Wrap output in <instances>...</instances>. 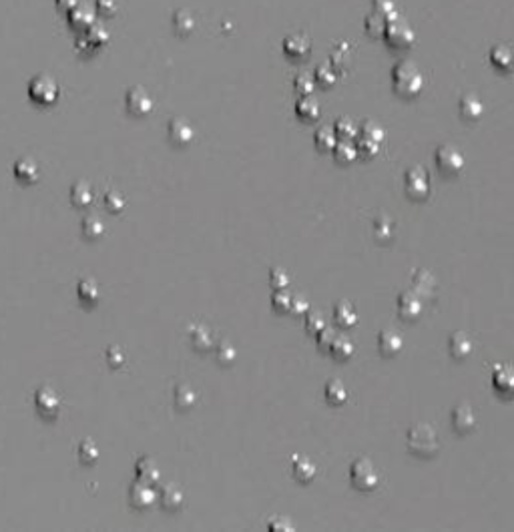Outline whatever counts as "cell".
<instances>
[{
	"instance_id": "obj_50",
	"label": "cell",
	"mask_w": 514,
	"mask_h": 532,
	"mask_svg": "<svg viewBox=\"0 0 514 532\" xmlns=\"http://www.w3.org/2000/svg\"><path fill=\"white\" fill-rule=\"evenodd\" d=\"M372 13H376V15L384 17L386 20L398 15L394 0H372Z\"/></svg>"
},
{
	"instance_id": "obj_3",
	"label": "cell",
	"mask_w": 514,
	"mask_h": 532,
	"mask_svg": "<svg viewBox=\"0 0 514 532\" xmlns=\"http://www.w3.org/2000/svg\"><path fill=\"white\" fill-rule=\"evenodd\" d=\"M382 36H384L386 45L392 50L412 49V45H414V40H416L412 27H410L400 15H396V17L386 20V29Z\"/></svg>"
},
{
	"instance_id": "obj_39",
	"label": "cell",
	"mask_w": 514,
	"mask_h": 532,
	"mask_svg": "<svg viewBox=\"0 0 514 532\" xmlns=\"http://www.w3.org/2000/svg\"><path fill=\"white\" fill-rule=\"evenodd\" d=\"M80 231L87 239H101L105 235V223L96 215H87L80 221Z\"/></svg>"
},
{
	"instance_id": "obj_53",
	"label": "cell",
	"mask_w": 514,
	"mask_h": 532,
	"mask_svg": "<svg viewBox=\"0 0 514 532\" xmlns=\"http://www.w3.org/2000/svg\"><path fill=\"white\" fill-rule=\"evenodd\" d=\"M323 327H325V320H323L321 313H318V311H307V313H305V330H307L311 336H316Z\"/></svg>"
},
{
	"instance_id": "obj_45",
	"label": "cell",
	"mask_w": 514,
	"mask_h": 532,
	"mask_svg": "<svg viewBox=\"0 0 514 532\" xmlns=\"http://www.w3.org/2000/svg\"><path fill=\"white\" fill-rule=\"evenodd\" d=\"M314 89H316V81H314V77H311L309 73H300V75H295V79H293V91H295L300 97L311 95Z\"/></svg>"
},
{
	"instance_id": "obj_48",
	"label": "cell",
	"mask_w": 514,
	"mask_h": 532,
	"mask_svg": "<svg viewBox=\"0 0 514 532\" xmlns=\"http://www.w3.org/2000/svg\"><path fill=\"white\" fill-rule=\"evenodd\" d=\"M289 304H291V293H289L286 288H281V290H273L272 306L277 313H288Z\"/></svg>"
},
{
	"instance_id": "obj_13",
	"label": "cell",
	"mask_w": 514,
	"mask_h": 532,
	"mask_svg": "<svg viewBox=\"0 0 514 532\" xmlns=\"http://www.w3.org/2000/svg\"><path fill=\"white\" fill-rule=\"evenodd\" d=\"M422 297L418 295L416 291H402L398 295V313L400 318L408 320V322H414L420 318L422 313Z\"/></svg>"
},
{
	"instance_id": "obj_10",
	"label": "cell",
	"mask_w": 514,
	"mask_h": 532,
	"mask_svg": "<svg viewBox=\"0 0 514 532\" xmlns=\"http://www.w3.org/2000/svg\"><path fill=\"white\" fill-rule=\"evenodd\" d=\"M125 105H127V111L135 117H145L153 111V97L149 95V91L143 89V87H133L127 91V97H125Z\"/></svg>"
},
{
	"instance_id": "obj_47",
	"label": "cell",
	"mask_w": 514,
	"mask_h": 532,
	"mask_svg": "<svg viewBox=\"0 0 514 532\" xmlns=\"http://www.w3.org/2000/svg\"><path fill=\"white\" fill-rule=\"evenodd\" d=\"M364 29H366V33H368L369 36H374V38H380V36L384 34L386 18L380 17V15H376V13H372V15H368V17H366Z\"/></svg>"
},
{
	"instance_id": "obj_11",
	"label": "cell",
	"mask_w": 514,
	"mask_h": 532,
	"mask_svg": "<svg viewBox=\"0 0 514 532\" xmlns=\"http://www.w3.org/2000/svg\"><path fill=\"white\" fill-rule=\"evenodd\" d=\"M309 52H311V40L305 34L295 33L284 38V54L291 61H295V63L305 61L309 57Z\"/></svg>"
},
{
	"instance_id": "obj_24",
	"label": "cell",
	"mask_w": 514,
	"mask_h": 532,
	"mask_svg": "<svg viewBox=\"0 0 514 532\" xmlns=\"http://www.w3.org/2000/svg\"><path fill=\"white\" fill-rule=\"evenodd\" d=\"M448 350L454 360H464L472 352V339L464 332H454L448 339Z\"/></svg>"
},
{
	"instance_id": "obj_29",
	"label": "cell",
	"mask_w": 514,
	"mask_h": 532,
	"mask_svg": "<svg viewBox=\"0 0 514 532\" xmlns=\"http://www.w3.org/2000/svg\"><path fill=\"white\" fill-rule=\"evenodd\" d=\"M490 63L494 68L502 73H511L513 71V50L508 45H497L490 50Z\"/></svg>"
},
{
	"instance_id": "obj_15",
	"label": "cell",
	"mask_w": 514,
	"mask_h": 532,
	"mask_svg": "<svg viewBox=\"0 0 514 532\" xmlns=\"http://www.w3.org/2000/svg\"><path fill=\"white\" fill-rule=\"evenodd\" d=\"M412 286H414L412 291H416L422 300H430V297H434V293H436L438 281H436L432 272H428L426 267H418V269H414V274H412Z\"/></svg>"
},
{
	"instance_id": "obj_7",
	"label": "cell",
	"mask_w": 514,
	"mask_h": 532,
	"mask_svg": "<svg viewBox=\"0 0 514 532\" xmlns=\"http://www.w3.org/2000/svg\"><path fill=\"white\" fill-rule=\"evenodd\" d=\"M29 97L36 103V105H43V107H50L57 103L59 98V84L52 77L48 75H38L34 77L29 84Z\"/></svg>"
},
{
	"instance_id": "obj_14",
	"label": "cell",
	"mask_w": 514,
	"mask_h": 532,
	"mask_svg": "<svg viewBox=\"0 0 514 532\" xmlns=\"http://www.w3.org/2000/svg\"><path fill=\"white\" fill-rule=\"evenodd\" d=\"M452 426L456 432L460 434H468L476 428V416H474V410L468 406V404H458L454 410H452Z\"/></svg>"
},
{
	"instance_id": "obj_32",
	"label": "cell",
	"mask_w": 514,
	"mask_h": 532,
	"mask_svg": "<svg viewBox=\"0 0 514 532\" xmlns=\"http://www.w3.org/2000/svg\"><path fill=\"white\" fill-rule=\"evenodd\" d=\"M77 293H79V300L85 306H96L98 297H101V288H98V283H96L95 279L87 277V279H80L79 281Z\"/></svg>"
},
{
	"instance_id": "obj_19",
	"label": "cell",
	"mask_w": 514,
	"mask_h": 532,
	"mask_svg": "<svg viewBox=\"0 0 514 532\" xmlns=\"http://www.w3.org/2000/svg\"><path fill=\"white\" fill-rule=\"evenodd\" d=\"M135 476H137V480H141V482L153 484V486H155V484L161 480V470L153 458L141 456V458L135 462Z\"/></svg>"
},
{
	"instance_id": "obj_46",
	"label": "cell",
	"mask_w": 514,
	"mask_h": 532,
	"mask_svg": "<svg viewBox=\"0 0 514 532\" xmlns=\"http://www.w3.org/2000/svg\"><path fill=\"white\" fill-rule=\"evenodd\" d=\"M79 458L82 464H95L98 460V448L91 438L82 440L79 444Z\"/></svg>"
},
{
	"instance_id": "obj_37",
	"label": "cell",
	"mask_w": 514,
	"mask_h": 532,
	"mask_svg": "<svg viewBox=\"0 0 514 532\" xmlns=\"http://www.w3.org/2000/svg\"><path fill=\"white\" fill-rule=\"evenodd\" d=\"M328 352L334 355L336 360H339V362H346V360H350L353 354V341L350 338H346V336H339V334H337Z\"/></svg>"
},
{
	"instance_id": "obj_52",
	"label": "cell",
	"mask_w": 514,
	"mask_h": 532,
	"mask_svg": "<svg viewBox=\"0 0 514 532\" xmlns=\"http://www.w3.org/2000/svg\"><path fill=\"white\" fill-rule=\"evenodd\" d=\"M270 286H272V290L288 288L289 286L288 272H286L284 267H272V272H270Z\"/></svg>"
},
{
	"instance_id": "obj_35",
	"label": "cell",
	"mask_w": 514,
	"mask_h": 532,
	"mask_svg": "<svg viewBox=\"0 0 514 532\" xmlns=\"http://www.w3.org/2000/svg\"><path fill=\"white\" fill-rule=\"evenodd\" d=\"M337 137H336V131L334 127H328V125H321L320 129H316L314 133V143L316 147L323 151V153H332V149L336 145Z\"/></svg>"
},
{
	"instance_id": "obj_17",
	"label": "cell",
	"mask_w": 514,
	"mask_h": 532,
	"mask_svg": "<svg viewBox=\"0 0 514 532\" xmlns=\"http://www.w3.org/2000/svg\"><path fill=\"white\" fill-rule=\"evenodd\" d=\"M157 498L161 500V506L165 508V510H179L181 506H183V502H185V494H183V488L175 482H167L161 486L159 494H157Z\"/></svg>"
},
{
	"instance_id": "obj_57",
	"label": "cell",
	"mask_w": 514,
	"mask_h": 532,
	"mask_svg": "<svg viewBox=\"0 0 514 532\" xmlns=\"http://www.w3.org/2000/svg\"><path fill=\"white\" fill-rule=\"evenodd\" d=\"M289 311L293 313V316H305L307 311H309V302H307V297L304 295H300V293H291V304H289Z\"/></svg>"
},
{
	"instance_id": "obj_28",
	"label": "cell",
	"mask_w": 514,
	"mask_h": 532,
	"mask_svg": "<svg viewBox=\"0 0 514 532\" xmlns=\"http://www.w3.org/2000/svg\"><path fill=\"white\" fill-rule=\"evenodd\" d=\"M334 320L342 330H352L353 325L358 323V311H355V307L352 304L339 302L334 307Z\"/></svg>"
},
{
	"instance_id": "obj_34",
	"label": "cell",
	"mask_w": 514,
	"mask_h": 532,
	"mask_svg": "<svg viewBox=\"0 0 514 532\" xmlns=\"http://www.w3.org/2000/svg\"><path fill=\"white\" fill-rule=\"evenodd\" d=\"M197 402V392L193 390V386L189 384H179L175 387V408L181 410V412H187L191 410L193 406Z\"/></svg>"
},
{
	"instance_id": "obj_54",
	"label": "cell",
	"mask_w": 514,
	"mask_h": 532,
	"mask_svg": "<svg viewBox=\"0 0 514 532\" xmlns=\"http://www.w3.org/2000/svg\"><path fill=\"white\" fill-rule=\"evenodd\" d=\"M267 529L272 532H293L295 531V526L291 524V520H289L288 516H272L270 520H267Z\"/></svg>"
},
{
	"instance_id": "obj_41",
	"label": "cell",
	"mask_w": 514,
	"mask_h": 532,
	"mask_svg": "<svg viewBox=\"0 0 514 532\" xmlns=\"http://www.w3.org/2000/svg\"><path fill=\"white\" fill-rule=\"evenodd\" d=\"M358 135L360 137H366V139H372L380 145H384L386 141V129L382 125H378L376 121H366L362 127H358Z\"/></svg>"
},
{
	"instance_id": "obj_1",
	"label": "cell",
	"mask_w": 514,
	"mask_h": 532,
	"mask_svg": "<svg viewBox=\"0 0 514 532\" xmlns=\"http://www.w3.org/2000/svg\"><path fill=\"white\" fill-rule=\"evenodd\" d=\"M390 77H392L394 93L404 98L418 97L424 89V75L414 61H408V59L398 61L392 68Z\"/></svg>"
},
{
	"instance_id": "obj_58",
	"label": "cell",
	"mask_w": 514,
	"mask_h": 532,
	"mask_svg": "<svg viewBox=\"0 0 514 532\" xmlns=\"http://www.w3.org/2000/svg\"><path fill=\"white\" fill-rule=\"evenodd\" d=\"M75 4H77V0H57V6H59L61 10H66V13H68Z\"/></svg>"
},
{
	"instance_id": "obj_4",
	"label": "cell",
	"mask_w": 514,
	"mask_h": 532,
	"mask_svg": "<svg viewBox=\"0 0 514 532\" xmlns=\"http://www.w3.org/2000/svg\"><path fill=\"white\" fill-rule=\"evenodd\" d=\"M350 482L353 484L355 490H362V492H369L374 490L378 482H380V474L374 466V462L368 460V458H358L353 460L352 466H350Z\"/></svg>"
},
{
	"instance_id": "obj_22",
	"label": "cell",
	"mask_w": 514,
	"mask_h": 532,
	"mask_svg": "<svg viewBox=\"0 0 514 532\" xmlns=\"http://www.w3.org/2000/svg\"><path fill=\"white\" fill-rule=\"evenodd\" d=\"M189 339L197 352H209L213 348V334L205 323H193L189 327Z\"/></svg>"
},
{
	"instance_id": "obj_9",
	"label": "cell",
	"mask_w": 514,
	"mask_h": 532,
	"mask_svg": "<svg viewBox=\"0 0 514 532\" xmlns=\"http://www.w3.org/2000/svg\"><path fill=\"white\" fill-rule=\"evenodd\" d=\"M128 502H131V506L137 508V510H147V508H151V506L157 502V492H155L153 484L135 480V482L128 486Z\"/></svg>"
},
{
	"instance_id": "obj_55",
	"label": "cell",
	"mask_w": 514,
	"mask_h": 532,
	"mask_svg": "<svg viewBox=\"0 0 514 532\" xmlns=\"http://www.w3.org/2000/svg\"><path fill=\"white\" fill-rule=\"evenodd\" d=\"M337 336V332L334 330V327H323V330H320L318 334H316V341H318V348L320 350H323V352H328L330 350V346H332V341H334V338Z\"/></svg>"
},
{
	"instance_id": "obj_23",
	"label": "cell",
	"mask_w": 514,
	"mask_h": 532,
	"mask_svg": "<svg viewBox=\"0 0 514 532\" xmlns=\"http://www.w3.org/2000/svg\"><path fill=\"white\" fill-rule=\"evenodd\" d=\"M15 175L20 183L24 185H32L36 183L38 177H41V171H38V165L31 157H22L15 163Z\"/></svg>"
},
{
	"instance_id": "obj_56",
	"label": "cell",
	"mask_w": 514,
	"mask_h": 532,
	"mask_svg": "<svg viewBox=\"0 0 514 532\" xmlns=\"http://www.w3.org/2000/svg\"><path fill=\"white\" fill-rule=\"evenodd\" d=\"M107 362H109L111 368H121V366H125V362H127L125 350L119 348V346H111V348L107 350Z\"/></svg>"
},
{
	"instance_id": "obj_27",
	"label": "cell",
	"mask_w": 514,
	"mask_h": 532,
	"mask_svg": "<svg viewBox=\"0 0 514 532\" xmlns=\"http://www.w3.org/2000/svg\"><path fill=\"white\" fill-rule=\"evenodd\" d=\"M95 199V193H93V187L89 181H77L73 187H71V201L75 207H89Z\"/></svg>"
},
{
	"instance_id": "obj_2",
	"label": "cell",
	"mask_w": 514,
	"mask_h": 532,
	"mask_svg": "<svg viewBox=\"0 0 514 532\" xmlns=\"http://www.w3.org/2000/svg\"><path fill=\"white\" fill-rule=\"evenodd\" d=\"M406 446L414 456L432 458L440 450V438L430 424H414L406 432Z\"/></svg>"
},
{
	"instance_id": "obj_51",
	"label": "cell",
	"mask_w": 514,
	"mask_h": 532,
	"mask_svg": "<svg viewBox=\"0 0 514 532\" xmlns=\"http://www.w3.org/2000/svg\"><path fill=\"white\" fill-rule=\"evenodd\" d=\"M119 10V2L117 0H96L95 13L101 18H112Z\"/></svg>"
},
{
	"instance_id": "obj_21",
	"label": "cell",
	"mask_w": 514,
	"mask_h": 532,
	"mask_svg": "<svg viewBox=\"0 0 514 532\" xmlns=\"http://www.w3.org/2000/svg\"><path fill=\"white\" fill-rule=\"evenodd\" d=\"M402 348H404V339L398 332L394 330H382L378 334V350L382 355H396L400 354Z\"/></svg>"
},
{
	"instance_id": "obj_40",
	"label": "cell",
	"mask_w": 514,
	"mask_h": 532,
	"mask_svg": "<svg viewBox=\"0 0 514 532\" xmlns=\"http://www.w3.org/2000/svg\"><path fill=\"white\" fill-rule=\"evenodd\" d=\"M311 77H314L316 84H320L321 89H332L337 82V73L334 71V66L330 65V63L318 66L316 73H314Z\"/></svg>"
},
{
	"instance_id": "obj_5",
	"label": "cell",
	"mask_w": 514,
	"mask_h": 532,
	"mask_svg": "<svg viewBox=\"0 0 514 532\" xmlns=\"http://www.w3.org/2000/svg\"><path fill=\"white\" fill-rule=\"evenodd\" d=\"M434 161H436V167L440 169L442 175H458L466 165L462 151L456 145H450V143H444V145L436 149Z\"/></svg>"
},
{
	"instance_id": "obj_44",
	"label": "cell",
	"mask_w": 514,
	"mask_h": 532,
	"mask_svg": "<svg viewBox=\"0 0 514 532\" xmlns=\"http://www.w3.org/2000/svg\"><path fill=\"white\" fill-rule=\"evenodd\" d=\"M215 355H217V362L219 364H223V366H231L235 360H237V350H235V346L231 343V341H219L217 343V350H215Z\"/></svg>"
},
{
	"instance_id": "obj_18",
	"label": "cell",
	"mask_w": 514,
	"mask_h": 532,
	"mask_svg": "<svg viewBox=\"0 0 514 532\" xmlns=\"http://www.w3.org/2000/svg\"><path fill=\"white\" fill-rule=\"evenodd\" d=\"M291 474L295 476V480L300 482H311L318 474V466L311 458L307 456H300V454H293L291 456Z\"/></svg>"
},
{
	"instance_id": "obj_26",
	"label": "cell",
	"mask_w": 514,
	"mask_h": 532,
	"mask_svg": "<svg viewBox=\"0 0 514 532\" xmlns=\"http://www.w3.org/2000/svg\"><path fill=\"white\" fill-rule=\"evenodd\" d=\"M458 109H460L462 119H466V121H478L482 117V113H484L482 101L476 97V95H472V93H468V95H464V97L460 98Z\"/></svg>"
},
{
	"instance_id": "obj_38",
	"label": "cell",
	"mask_w": 514,
	"mask_h": 532,
	"mask_svg": "<svg viewBox=\"0 0 514 532\" xmlns=\"http://www.w3.org/2000/svg\"><path fill=\"white\" fill-rule=\"evenodd\" d=\"M332 153L337 163H352L358 159V149L353 145V141H346V139H337Z\"/></svg>"
},
{
	"instance_id": "obj_6",
	"label": "cell",
	"mask_w": 514,
	"mask_h": 532,
	"mask_svg": "<svg viewBox=\"0 0 514 532\" xmlns=\"http://www.w3.org/2000/svg\"><path fill=\"white\" fill-rule=\"evenodd\" d=\"M404 189L406 195L414 201H424L430 195V179L424 167H410L404 173Z\"/></svg>"
},
{
	"instance_id": "obj_43",
	"label": "cell",
	"mask_w": 514,
	"mask_h": 532,
	"mask_svg": "<svg viewBox=\"0 0 514 532\" xmlns=\"http://www.w3.org/2000/svg\"><path fill=\"white\" fill-rule=\"evenodd\" d=\"M334 131H336L337 139L353 141V139L358 137V125L353 123L352 119H348V117H342V119H337L336 125H334Z\"/></svg>"
},
{
	"instance_id": "obj_8",
	"label": "cell",
	"mask_w": 514,
	"mask_h": 532,
	"mask_svg": "<svg viewBox=\"0 0 514 532\" xmlns=\"http://www.w3.org/2000/svg\"><path fill=\"white\" fill-rule=\"evenodd\" d=\"M34 404H36L38 414L47 420L57 418L59 412H61V396H59L52 387L48 386H43L36 390Z\"/></svg>"
},
{
	"instance_id": "obj_42",
	"label": "cell",
	"mask_w": 514,
	"mask_h": 532,
	"mask_svg": "<svg viewBox=\"0 0 514 532\" xmlns=\"http://www.w3.org/2000/svg\"><path fill=\"white\" fill-rule=\"evenodd\" d=\"M353 145L358 149V157H366V159L376 157V155L380 153V149H382L380 143H376V141H372V139H366V137H360V135L353 139Z\"/></svg>"
},
{
	"instance_id": "obj_49",
	"label": "cell",
	"mask_w": 514,
	"mask_h": 532,
	"mask_svg": "<svg viewBox=\"0 0 514 532\" xmlns=\"http://www.w3.org/2000/svg\"><path fill=\"white\" fill-rule=\"evenodd\" d=\"M125 205H127L125 197H123V193H119L117 189H111V191L105 193V207L111 211V213H121V211L125 209Z\"/></svg>"
},
{
	"instance_id": "obj_16",
	"label": "cell",
	"mask_w": 514,
	"mask_h": 532,
	"mask_svg": "<svg viewBox=\"0 0 514 532\" xmlns=\"http://www.w3.org/2000/svg\"><path fill=\"white\" fill-rule=\"evenodd\" d=\"M492 386L504 398H511L514 390V371L508 364H497L492 370Z\"/></svg>"
},
{
	"instance_id": "obj_31",
	"label": "cell",
	"mask_w": 514,
	"mask_h": 532,
	"mask_svg": "<svg viewBox=\"0 0 514 532\" xmlns=\"http://www.w3.org/2000/svg\"><path fill=\"white\" fill-rule=\"evenodd\" d=\"M372 233L378 242H388L394 235V219L386 213H380L372 221Z\"/></svg>"
},
{
	"instance_id": "obj_25",
	"label": "cell",
	"mask_w": 514,
	"mask_h": 532,
	"mask_svg": "<svg viewBox=\"0 0 514 532\" xmlns=\"http://www.w3.org/2000/svg\"><path fill=\"white\" fill-rule=\"evenodd\" d=\"M330 65L334 66V71H336L337 75H346L350 71V66H352V49H350V45L339 43L336 49H334V52H332V57H330Z\"/></svg>"
},
{
	"instance_id": "obj_12",
	"label": "cell",
	"mask_w": 514,
	"mask_h": 532,
	"mask_svg": "<svg viewBox=\"0 0 514 532\" xmlns=\"http://www.w3.org/2000/svg\"><path fill=\"white\" fill-rule=\"evenodd\" d=\"M167 135H169V141L177 147H187L195 139V129L193 125L183 119V117H175L169 121V127H167Z\"/></svg>"
},
{
	"instance_id": "obj_36",
	"label": "cell",
	"mask_w": 514,
	"mask_h": 532,
	"mask_svg": "<svg viewBox=\"0 0 514 532\" xmlns=\"http://www.w3.org/2000/svg\"><path fill=\"white\" fill-rule=\"evenodd\" d=\"M323 394H325V400L332 404V406H339V404H344L348 400V390H346L342 380H330V382H325Z\"/></svg>"
},
{
	"instance_id": "obj_20",
	"label": "cell",
	"mask_w": 514,
	"mask_h": 532,
	"mask_svg": "<svg viewBox=\"0 0 514 532\" xmlns=\"http://www.w3.org/2000/svg\"><path fill=\"white\" fill-rule=\"evenodd\" d=\"M295 114L305 121V123H314V121H318L321 114V107L320 103H318V98L314 97V95H304V97H300L295 101Z\"/></svg>"
},
{
	"instance_id": "obj_33",
	"label": "cell",
	"mask_w": 514,
	"mask_h": 532,
	"mask_svg": "<svg viewBox=\"0 0 514 532\" xmlns=\"http://www.w3.org/2000/svg\"><path fill=\"white\" fill-rule=\"evenodd\" d=\"M173 29L179 36H189L195 29V17H193L191 10L179 8L173 15Z\"/></svg>"
},
{
	"instance_id": "obj_30",
	"label": "cell",
	"mask_w": 514,
	"mask_h": 532,
	"mask_svg": "<svg viewBox=\"0 0 514 532\" xmlns=\"http://www.w3.org/2000/svg\"><path fill=\"white\" fill-rule=\"evenodd\" d=\"M93 10H89L87 6H79V4H75L71 10H68V22H71V27L75 29V31H87L91 24H93Z\"/></svg>"
}]
</instances>
